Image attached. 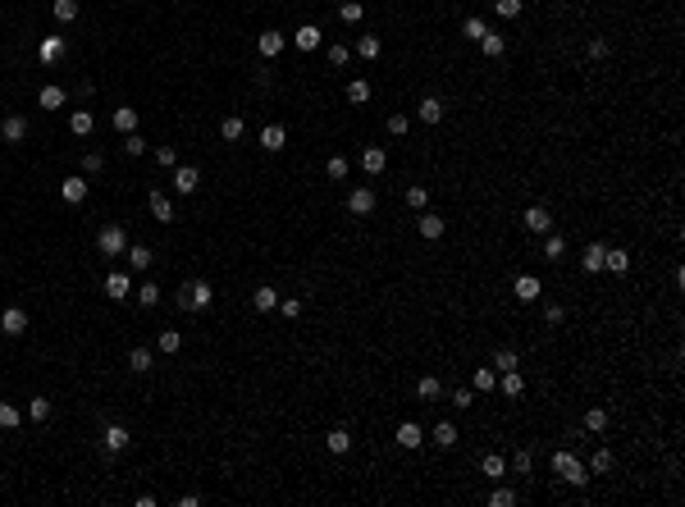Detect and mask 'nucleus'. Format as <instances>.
<instances>
[{"label": "nucleus", "mask_w": 685, "mask_h": 507, "mask_svg": "<svg viewBox=\"0 0 685 507\" xmlns=\"http://www.w3.org/2000/svg\"><path fill=\"white\" fill-rule=\"evenodd\" d=\"M430 439H434L439 448H457V425H453V420H439V425H434V434H430Z\"/></svg>", "instance_id": "31"}, {"label": "nucleus", "mask_w": 685, "mask_h": 507, "mask_svg": "<svg viewBox=\"0 0 685 507\" xmlns=\"http://www.w3.org/2000/svg\"><path fill=\"white\" fill-rule=\"evenodd\" d=\"M0 137H5V142H23V137H28V119H23V114H5V119H0Z\"/></svg>", "instance_id": "15"}, {"label": "nucleus", "mask_w": 685, "mask_h": 507, "mask_svg": "<svg viewBox=\"0 0 685 507\" xmlns=\"http://www.w3.org/2000/svg\"><path fill=\"white\" fill-rule=\"evenodd\" d=\"M251 302H256V311H274V307H279V288H256Z\"/></svg>", "instance_id": "42"}, {"label": "nucleus", "mask_w": 685, "mask_h": 507, "mask_svg": "<svg viewBox=\"0 0 685 507\" xmlns=\"http://www.w3.org/2000/svg\"><path fill=\"white\" fill-rule=\"evenodd\" d=\"M585 430L589 434H603V430H608V411H603V407H589L585 411Z\"/></svg>", "instance_id": "43"}, {"label": "nucleus", "mask_w": 685, "mask_h": 507, "mask_svg": "<svg viewBox=\"0 0 685 507\" xmlns=\"http://www.w3.org/2000/svg\"><path fill=\"white\" fill-rule=\"evenodd\" d=\"M96 247H101V256H124L128 252V233H124L119 224H101L96 229Z\"/></svg>", "instance_id": "3"}, {"label": "nucleus", "mask_w": 685, "mask_h": 507, "mask_svg": "<svg viewBox=\"0 0 685 507\" xmlns=\"http://www.w3.org/2000/svg\"><path fill=\"white\" fill-rule=\"evenodd\" d=\"M0 334H10V338H19V334H28V311H23V307H10V311H0Z\"/></svg>", "instance_id": "7"}, {"label": "nucleus", "mask_w": 685, "mask_h": 507, "mask_svg": "<svg viewBox=\"0 0 685 507\" xmlns=\"http://www.w3.org/2000/svg\"><path fill=\"white\" fill-rule=\"evenodd\" d=\"M608 55V42H603V37H594V42H589V60H603Z\"/></svg>", "instance_id": "64"}, {"label": "nucleus", "mask_w": 685, "mask_h": 507, "mask_svg": "<svg viewBox=\"0 0 685 507\" xmlns=\"http://www.w3.org/2000/svg\"><path fill=\"white\" fill-rule=\"evenodd\" d=\"M612 462H617V457H612V448H598L594 457H589V475H608Z\"/></svg>", "instance_id": "35"}, {"label": "nucleus", "mask_w": 685, "mask_h": 507, "mask_svg": "<svg viewBox=\"0 0 685 507\" xmlns=\"http://www.w3.org/2000/svg\"><path fill=\"white\" fill-rule=\"evenodd\" d=\"M101 165H105V160H101V151H87V155H83V169H87V174H96Z\"/></svg>", "instance_id": "63"}, {"label": "nucleus", "mask_w": 685, "mask_h": 507, "mask_svg": "<svg viewBox=\"0 0 685 507\" xmlns=\"http://www.w3.org/2000/svg\"><path fill=\"white\" fill-rule=\"evenodd\" d=\"M60 197H65L69 206H83V201H87V183H83V178H65V183H60Z\"/></svg>", "instance_id": "19"}, {"label": "nucleus", "mask_w": 685, "mask_h": 507, "mask_svg": "<svg viewBox=\"0 0 685 507\" xmlns=\"http://www.w3.org/2000/svg\"><path fill=\"white\" fill-rule=\"evenodd\" d=\"M279 311L288 320H297V316H302V298H279Z\"/></svg>", "instance_id": "59"}, {"label": "nucleus", "mask_w": 685, "mask_h": 507, "mask_svg": "<svg viewBox=\"0 0 685 507\" xmlns=\"http://www.w3.org/2000/svg\"><path fill=\"white\" fill-rule=\"evenodd\" d=\"M403 197H407V206H412V210H425V206H430V188H421V183H412Z\"/></svg>", "instance_id": "46"}, {"label": "nucleus", "mask_w": 685, "mask_h": 507, "mask_svg": "<svg viewBox=\"0 0 685 507\" xmlns=\"http://www.w3.org/2000/svg\"><path fill=\"white\" fill-rule=\"evenodd\" d=\"M105 293H110V302L133 298V275H128V270H110V275H105Z\"/></svg>", "instance_id": "5"}, {"label": "nucleus", "mask_w": 685, "mask_h": 507, "mask_svg": "<svg viewBox=\"0 0 685 507\" xmlns=\"http://www.w3.org/2000/svg\"><path fill=\"white\" fill-rule=\"evenodd\" d=\"M283 46H288V37H283V33H274V28H270V33H261V37H256V51H261L265 60L283 55Z\"/></svg>", "instance_id": "14"}, {"label": "nucleus", "mask_w": 685, "mask_h": 507, "mask_svg": "<svg viewBox=\"0 0 685 507\" xmlns=\"http://www.w3.org/2000/svg\"><path fill=\"white\" fill-rule=\"evenodd\" d=\"M553 471H557V480L562 485H571V489H585V480H589V471H585V462H580L576 452H553Z\"/></svg>", "instance_id": "2"}, {"label": "nucleus", "mask_w": 685, "mask_h": 507, "mask_svg": "<svg viewBox=\"0 0 685 507\" xmlns=\"http://www.w3.org/2000/svg\"><path fill=\"white\" fill-rule=\"evenodd\" d=\"M443 101H439V96H425L421 101V105H416V119H421V123H439V119H443Z\"/></svg>", "instance_id": "17"}, {"label": "nucleus", "mask_w": 685, "mask_h": 507, "mask_svg": "<svg viewBox=\"0 0 685 507\" xmlns=\"http://www.w3.org/2000/svg\"><path fill=\"white\" fill-rule=\"evenodd\" d=\"M23 425V411L14 402H0V430H19Z\"/></svg>", "instance_id": "40"}, {"label": "nucleus", "mask_w": 685, "mask_h": 507, "mask_svg": "<svg viewBox=\"0 0 685 507\" xmlns=\"http://www.w3.org/2000/svg\"><path fill=\"white\" fill-rule=\"evenodd\" d=\"M498 393L516 402V397L525 393V379H521V370H502V375H498Z\"/></svg>", "instance_id": "16"}, {"label": "nucleus", "mask_w": 685, "mask_h": 507, "mask_svg": "<svg viewBox=\"0 0 685 507\" xmlns=\"http://www.w3.org/2000/svg\"><path fill=\"white\" fill-rule=\"evenodd\" d=\"M421 443H425L421 425H416V420H403V425H398V448H421Z\"/></svg>", "instance_id": "22"}, {"label": "nucleus", "mask_w": 685, "mask_h": 507, "mask_svg": "<svg viewBox=\"0 0 685 507\" xmlns=\"http://www.w3.org/2000/svg\"><path fill=\"white\" fill-rule=\"evenodd\" d=\"M60 51H65V42H60V37H46V42L37 46V60H42V65H55Z\"/></svg>", "instance_id": "34"}, {"label": "nucleus", "mask_w": 685, "mask_h": 507, "mask_svg": "<svg viewBox=\"0 0 685 507\" xmlns=\"http://www.w3.org/2000/svg\"><path fill=\"white\" fill-rule=\"evenodd\" d=\"M407 128H412L407 114H389V132H393V137H407Z\"/></svg>", "instance_id": "58"}, {"label": "nucleus", "mask_w": 685, "mask_h": 507, "mask_svg": "<svg viewBox=\"0 0 685 507\" xmlns=\"http://www.w3.org/2000/svg\"><path fill=\"white\" fill-rule=\"evenodd\" d=\"M480 51H484L489 60H498L502 51H507V37H502V33H484V37H480Z\"/></svg>", "instance_id": "30"}, {"label": "nucleus", "mask_w": 685, "mask_h": 507, "mask_svg": "<svg viewBox=\"0 0 685 507\" xmlns=\"http://www.w3.org/2000/svg\"><path fill=\"white\" fill-rule=\"evenodd\" d=\"M511 293H516V302H539V293H544V284L534 275H516V284H511Z\"/></svg>", "instance_id": "13"}, {"label": "nucleus", "mask_w": 685, "mask_h": 507, "mask_svg": "<svg viewBox=\"0 0 685 507\" xmlns=\"http://www.w3.org/2000/svg\"><path fill=\"white\" fill-rule=\"evenodd\" d=\"M544 320H548V325H562V320H566V307H557V302H548V307H544Z\"/></svg>", "instance_id": "62"}, {"label": "nucleus", "mask_w": 685, "mask_h": 507, "mask_svg": "<svg viewBox=\"0 0 685 507\" xmlns=\"http://www.w3.org/2000/svg\"><path fill=\"white\" fill-rule=\"evenodd\" d=\"M416 393H421L425 402H434V397H443V384H439V375H421V384H416Z\"/></svg>", "instance_id": "39"}, {"label": "nucleus", "mask_w": 685, "mask_h": 507, "mask_svg": "<svg viewBox=\"0 0 685 507\" xmlns=\"http://www.w3.org/2000/svg\"><path fill=\"white\" fill-rule=\"evenodd\" d=\"M133 298H137V307H142V311H151V307H160V288H155L151 279H146V284H137V288H133Z\"/></svg>", "instance_id": "24"}, {"label": "nucleus", "mask_w": 685, "mask_h": 507, "mask_svg": "<svg viewBox=\"0 0 685 507\" xmlns=\"http://www.w3.org/2000/svg\"><path fill=\"white\" fill-rule=\"evenodd\" d=\"M416 229H421V238H430V243H434V238H443L448 224L439 220V215H430V210H421V224H416Z\"/></svg>", "instance_id": "26"}, {"label": "nucleus", "mask_w": 685, "mask_h": 507, "mask_svg": "<svg viewBox=\"0 0 685 507\" xmlns=\"http://www.w3.org/2000/svg\"><path fill=\"white\" fill-rule=\"evenodd\" d=\"M210 302H215V288H210L206 279H192V284H183L174 293V307L178 311H206Z\"/></svg>", "instance_id": "1"}, {"label": "nucleus", "mask_w": 685, "mask_h": 507, "mask_svg": "<svg viewBox=\"0 0 685 507\" xmlns=\"http://www.w3.org/2000/svg\"><path fill=\"white\" fill-rule=\"evenodd\" d=\"M521 224H525L530 233H548V229H553V215H548V206H525Z\"/></svg>", "instance_id": "9"}, {"label": "nucleus", "mask_w": 685, "mask_h": 507, "mask_svg": "<svg viewBox=\"0 0 685 507\" xmlns=\"http://www.w3.org/2000/svg\"><path fill=\"white\" fill-rule=\"evenodd\" d=\"M325 174L334 178V183H338V178H348V160H343V155H329V160H325Z\"/></svg>", "instance_id": "55"}, {"label": "nucleus", "mask_w": 685, "mask_h": 507, "mask_svg": "<svg viewBox=\"0 0 685 507\" xmlns=\"http://www.w3.org/2000/svg\"><path fill=\"white\" fill-rule=\"evenodd\" d=\"M151 366H155V356L146 352V347H133V352H128V370H137V375H146Z\"/></svg>", "instance_id": "37"}, {"label": "nucleus", "mask_w": 685, "mask_h": 507, "mask_svg": "<svg viewBox=\"0 0 685 507\" xmlns=\"http://www.w3.org/2000/svg\"><path fill=\"white\" fill-rule=\"evenodd\" d=\"M133 443V434H128V425H105V430H101V448L110 452V457H115V452H124Z\"/></svg>", "instance_id": "6"}, {"label": "nucleus", "mask_w": 685, "mask_h": 507, "mask_svg": "<svg viewBox=\"0 0 685 507\" xmlns=\"http://www.w3.org/2000/svg\"><path fill=\"white\" fill-rule=\"evenodd\" d=\"M155 160H160L164 169H174L178 165V151H174V146H155Z\"/></svg>", "instance_id": "60"}, {"label": "nucleus", "mask_w": 685, "mask_h": 507, "mask_svg": "<svg viewBox=\"0 0 685 507\" xmlns=\"http://www.w3.org/2000/svg\"><path fill=\"white\" fill-rule=\"evenodd\" d=\"M603 256H608V247H603V243H589L585 247V256H580V261H585V275H598V270H603Z\"/></svg>", "instance_id": "27"}, {"label": "nucleus", "mask_w": 685, "mask_h": 507, "mask_svg": "<svg viewBox=\"0 0 685 507\" xmlns=\"http://www.w3.org/2000/svg\"><path fill=\"white\" fill-rule=\"evenodd\" d=\"M155 347H160V352H169V356L183 352V334H178V329H164L160 338H155Z\"/></svg>", "instance_id": "41"}, {"label": "nucleus", "mask_w": 685, "mask_h": 507, "mask_svg": "<svg viewBox=\"0 0 685 507\" xmlns=\"http://www.w3.org/2000/svg\"><path fill=\"white\" fill-rule=\"evenodd\" d=\"M484 33H489V23L480 19V14H471V19L462 23V37H471V42H480V37H484Z\"/></svg>", "instance_id": "47"}, {"label": "nucleus", "mask_w": 685, "mask_h": 507, "mask_svg": "<svg viewBox=\"0 0 685 507\" xmlns=\"http://www.w3.org/2000/svg\"><path fill=\"white\" fill-rule=\"evenodd\" d=\"M375 210V188H352L348 192V215H370Z\"/></svg>", "instance_id": "11"}, {"label": "nucleus", "mask_w": 685, "mask_h": 507, "mask_svg": "<svg viewBox=\"0 0 685 507\" xmlns=\"http://www.w3.org/2000/svg\"><path fill=\"white\" fill-rule=\"evenodd\" d=\"M124 155H146V137H142L137 128L124 132Z\"/></svg>", "instance_id": "50"}, {"label": "nucleus", "mask_w": 685, "mask_h": 507, "mask_svg": "<svg viewBox=\"0 0 685 507\" xmlns=\"http://www.w3.org/2000/svg\"><path fill=\"white\" fill-rule=\"evenodd\" d=\"M196 188H201V169L196 165H174V192L178 197H192Z\"/></svg>", "instance_id": "4"}, {"label": "nucleus", "mask_w": 685, "mask_h": 507, "mask_svg": "<svg viewBox=\"0 0 685 507\" xmlns=\"http://www.w3.org/2000/svg\"><path fill=\"white\" fill-rule=\"evenodd\" d=\"M489 507H516V489H507V485H498L489 494Z\"/></svg>", "instance_id": "53"}, {"label": "nucleus", "mask_w": 685, "mask_h": 507, "mask_svg": "<svg viewBox=\"0 0 685 507\" xmlns=\"http://www.w3.org/2000/svg\"><path fill=\"white\" fill-rule=\"evenodd\" d=\"M380 51H384L380 37H361V42H357V55L361 60H380Z\"/></svg>", "instance_id": "49"}, {"label": "nucleus", "mask_w": 685, "mask_h": 507, "mask_svg": "<svg viewBox=\"0 0 685 507\" xmlns=\"http://www.w3.org/2000/svg\"><path fill=\"white\" fill-rule=\"evenodd\" d=\"M325 443H329V452H334V457H343V452L352 448V434L343 430V425H334V430L325 434Z\"/></svg>", "instance_id": "28"}, {"label": "nucleus", "mask_w": 685, "mask_h": 507, "mask_svg": "<svg viewBox=\"0 0 685 507\" xmlns=\"http://www.w3.org/2000/svg\"><path fill=\"white\" fill-rule=\"evenodd\" d=\"M480 471L489 475V480H502V475H507V457H498V452H489V457L480 462Z\"/></svg>", "instance_id": "36"}, {"label": "nucleus", "mask_w": 685, "mask_h": 507, "mask_svg": "<svg viewBox=\"0 0 685 507\" xmlns=\"http://www.w3.org/2000/svg\"><path fill=\"white\" fill-rule=\"evenodd\" d=\"M65 87H55V83H46L42 92H37V105H42V110H60V105H65Z\"/></svg>", "instance_id": "21"}, {"label": "nucleus", "mask_w": 685, "mask_h": 507, "mask_svg": "<svg viewBox=\"0 0 685 507\" xmlns=\"http://www.w3.org/2000/svg\"><path fill=\"white\" fill-rule=\"evenodd\" d=\"M361 169H366L370 178L384 174V169H389V155H384V146H361Z\"/></svg>", "instance_id": "10"}, {"label": "nucleus", "mask_w": 685, "mask_h": 507, "mask_svg": "<svg viewBox=\"0 0 685 507\" xmlns=\"http://www.w3.org/2000/svg\"><path fill=\"white\" fill-rule=\"evenodd\" d=\"M453 407H462V411L475 407V393H471V388H457V393H453Z\"/></svg>", "instance_id": "61"}, {"label": "nucleus", "mask_w": 685, "mask_h": 507, "mask_svg": "<svg viewBox=\"0 0 685 507\" xmlns=\"http://www.w3.org/2000/svg\"><path fill=\"white\" fill-rule=\"evenodd\" d=\"M498 388V370L493 366H475V393H493Z\"/></svg>", "instance_id": "29"}, {"label": "nucleus", "mask_w": 685, "mask_h": 507, "mask_svg": "<svg viewBox=\"0 0 685 507\" xmlns=\"http://www.w3.org/2000/svg\"><path fill=\"white\" fill-rule=\"evenodd\" d=\"M124 256H128V265H133V270H146V265L155 261V252H151V247H146V243L128 247V252H124Z\"/></svg>", "instance_id": "33"}, {"label": "nucleus", "mask_w": 685, "mask_h": 507, "mask_svg": "<svg viewBox=\"0 0 685 507\" xmlns=\"http://www.w3.org/2000/svg\"><path fill=\"white\" fill-rule=\"evenodd\" d=\"M493 370H498V375H502V370H516V366H521V356H516V352H511V347H498V352H493Z\"/></svg>", "instance_id": "38"}, {"label": "nucleus", "mask_w": 685, "mask_h": 507, "mask_svg": "<svg viewBox=\"0 0 685 507\" xmlns=\"http://www.w3.org/2000/svg\"><path fill=\"white\" fill-rule=\"evenodd\" d=\"M521 10H525V0H493V14H498V19H516Z\"/></svg>", "instance_id": "51"}, {"label": "nucleus", "mask_w": 685, "mask_h": 507, "mask_svg": "<svg viewBox=\"0 0 685 507\" xmlns=\"http://www.w3.org/2000/svg\"><path fill=\"white\" fill-rule=\"evenodd\" d=\"M348 60H352V51H348V46H329V65H334V69H343V65H348Z\"/></svg>", "instance_id": "57"}, {"label": "nucleus", "mask_w": 685, "mask_h": 507, "mask_svg": "<svg viewBox=\"0 0 685 507\" xmlns=\"http://www.w3.org/2000/svg\"><path fill=\"white\" fill-rule=\"evenodd\" d=\"M115 128L133 132V128H137V110H133V105H119V110H115Z\"/></svg>", "instance_id": "45"}, {"label": "nucleus", "mask_w": 685, "mask_h": 507, "mask_svg": "<svg viewBox=\"0 0 685 507\" xmlns=\"http://www.w3.org/2000/svg\"><path fill=\"white\" fill-rule=\"evenodd\" d=\"M146 210L155 215V224H174V201L164 192H146Z\"/></svg>", "instance_id": "8"}, {"label": "nucleus", "mask_w": 685, "mask_h": 507, "mask_svg": "<svg viewBox=\"0 0 685 507\" xmlns=\"http://www.w3.org/2000/svg\"><path fill=\"white\" fill-rule=\"evenodd\" d=\"M603 270H612V275H626V270H631V252H626V247H608V256H603Z\"/></svg>", "instance_id": "20"}, {"label": "nucleus", "mask_w": 685, "mask_h": 507, "mask_svg": "<svg viewBox=\"0 0 685 507\" xmlns=\"http://www.w3.org/2000/svg\"><path fill=\"white\" fill-rule=\"evenodd\" d=\"M283 142H288V128H283V123L261 128V151H283Z\"/></svg>", "instance_id": "18"}, {"label": "nucleus", "mask_w": 685, "mask_h": 507, "mask_svg": "<svg viewBox=\"0 0 685 507\" xmlns=\"http://www.w3.org/2000/svg\"><path fill=\"white\" fill-rule=\"evenodd\" d=\"M320 42H325V33H320L316 23H302V28L293 33V46H297V51H320Z\"/></svg>", "instance_id": "12"}, {"label": "nucleus", "mask_w": 685, "mask_h": 507, "mask_svg": "<svg viewBox=\"0 0 685 507\" xmlns=\"http://www.w3.org/2000/svg\"><path fill=\"white\" fill-rule=\"evenodd\" d=\"M51 10H55V19H60V23H74L78 19V0H55Z\"/></svg>", "instance_id": "52"}, {"label": "nucleus", "mask_w": 685, "mask_h": 507, "mask_svg": "<svg viewBox=\"0 0 685 507\" xmlns=\"http://www.w3.org/2000/svg\"><path fill=\"white\" fill-rule=\"evenodd\" d=\"M530 466H534V457H530L525 448H516V452H511V471H516V475H530Z\"/></svg>", "instance_id": "54"}, {"label": "nucleus", "mask_w": 685, "mask_h": 507, "mask_svg": "<svg viewBox=\"0 0 685 507\" xmlns=\"http://www.w3.org/2000/svg\"><path fill=\"white\" fill-rule=\"evenodd\" d=\"M92 128H96L92 110H74L69 114V132H74V137H92Z\"/></svg>", "instance_id": "23"}, {"label": "nucleus", "mask_w": 685, "mask_h": 507, "mask_svg": "<svg viewBox=\"0 0 685 507\" xmlns=\"http://www.w3.org/2000/svg\"><path fill=\"white\" fill-rule=\"evenodd\" d=\"M544 256H548V261H562V256H566V238H562V233H553V229L544 233Z\"/></svg>", "instance_id": "32"}, {"label": "nucleus", "mask_w": 685, "mask_h": 507, "mask_svg": "<svg viewBox=\"0 0 685 507\" xmlns=\"http://www.w3.org/2000/svg\"><path fill=\"white\" fill-rule=\"evenodd\" d=\"M348 101H352V105H366V101H370V83H366V78H352V83H348Z\"/></svg>", "instance_id": "44"}, {"label": "nucleus", "mask_w": 685, "mask_h": 507, "mask_svg": "<svg viewBox=\"0 0 685 507\" xmlns=\"http://www.w3.org/2000/svg\"><path fill=\"white\" fill-rule=\"evenodd\" d=\"M361 14H366V5H361V0H348V5L338 10V19L343 23H361Z\"/></svg>", "instance_id": "56"}, {"label": "nucleus", "mask_w": 685, "mask_h": 507, "mask_svg": "<svg viewBox=\"0 0 685 507\" xmlns=\"http://www.w3.org/2000/svg\"><path fill=\"white\" fill-rule=\"evenodd\" d=\"M242 132H247L242 114H224V119H219V137H224V142H238Z\"/></svg>", "instance_id": "25"}, {"label": "nucleus", "mask_w": 685, "mask_h": 507, "mask_svg": "<svg viewBox=\"0 0 685 507\" xmlns=\"http://www.w3.org/2000/svg\"><path fill=\"white\" fill-rule=\"evenodd\" d=\"M23 416H28V420H37V425H42V420L51 416V397H33V402H28V411H23Z\"/></svg>", "instance_id": "48"}]
</instances>
